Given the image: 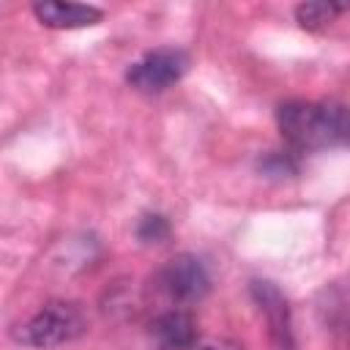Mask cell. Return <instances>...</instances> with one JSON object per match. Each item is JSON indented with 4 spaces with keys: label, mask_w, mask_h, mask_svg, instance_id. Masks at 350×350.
Segmentation results:
<instances>
[{
    "label": "cell",
    "mask_w": 350,
    "mask_h": 350,
    "mask_svg": "<svg viewBox=\"0 0 350 350\" xmlns=\"http://www.w3.org/2000/svg\"><path fill=\"white\" fill-rule=\"evenodd\" d=\"M347 345H350V328H347Z\"/></svg>",
    "instance_id": "12"
},
{
    "label": "cell",
    "mask_w": 350,
    "mask_h": 350,
    "mask_svg": "<svg viewBox=\"0 0 350 350\" xmlns=\"http://www.w3.org/2000/svg\"><path fill=\"white\" fill-rule=\"evenodd\" d=\"M189 52L180 46H159L145 52L137 63L129 66L126 71V82L145 96H156L164 93L167 88H172L175 82H180V77L189 71Z\"/></svg>",
    "instance_id": "3"
},
{
    "label": "cell",
    "mask_w": 350,
    "mask_h": 350,
    "mask_svg": "<svg viewBox=\"0 0 350 350\" xmlns=\"http://www.w3.org/2000/svg\"><path fill=\"white\" fill-rule=\"evenodd\" d=\"M33 14L44 27L52 30H74V27H90L98 25L104 11L85 3H63V0H41L33 3Z\"/></svg>",
    "instance_id": "6"
},
{
    "label": "cell",
    "mask_w": 350,
    "mask_h": 350,
    "mask_svg": "<svg viewBox=\"0 0 350 350\" xmlns=\"http://www.w3.org/2000/svg\"><path fill=\"white\" fill-rule=\"evenodd\" d=\"M137 238L142 243H164L170 238V221L161 213H145L137 221Z\"/></svg>",
    "instance_id": "10"
},
{
    "label": "cell",
    "mask_w": 350,
    "mask_h": 350,
    "mask_svg": "<svg viewBox=\"0 0 350 350\" xmlns=\"http://www.w3.org/2000/svg\"><path fill=\"white\" fill-rule=\"evenodd\" d=\"M257 167L265 175H273V178L293 175V172H298V153L293 148H287V150H271L268 156H262L257 161Z\"/></svg>",
    "instance_id": "9"
},
{
    "label": "cell",
    "mask_w": 350,
    "mask_h": 350,
    "mask_svg": "<svg viewBox=\"0 0 350 350\" xmlns=\"http://www.w3.org/2000/svg\"><path fill=\"white\" fill-rule=\"evenodd\" d=\"M175 350H243V345L230 336H197L189 345L175 347Z\"/></svg>",
    "instance_id": "11"
},
{
    "label": "cell",
    "mask_w": 350,
    "mask_h": 350,
    "mask_svg": "<svg viewBox=\"0 0 350 350\" xmlns=\"http://www.w3.org/2000/svg\"><path fill=\"white\" fill-rule=\"evenodd\" d=\"M156 290L175 304L202 301L211 290V273L205 262L194 254H175L153 273Z\"/></svg>",
    "instance_id": "4"
},
{
    "label": "cell",
    "mask_w": 350,
    "mask_h": 350,
    "mask_svg": "<svg viewBox=\"0 0 350 350\" xmlns=\"http://www.w3.org/2000/svg\"><path fill=\"white\" fill-rule=\"evenodd\" d=\"M257 309L262 312L265 323H268V336L273 342L276 350H295V339H293V323H290V306L284 301V295L279 293V287L273 282L265 279H254L249 287Z\"/></svg>",
    "instance_id": "5"
},
{
    "label": "cell",
    "mask_w": 350,
    "mask_h": 350,
    "mask_svg": "<svg viewBox=\"0 0 350 350\" xmlns=\"http://www.w3.org/2000/svg\"><path fill=\"white\" fill-rule=\"evenodd\" d=\"M279 131L295 153L350 145V107L334 101H284L276 109Z\"/></svg>",
    "instance_id": "1"
},
{
    "label": "cell",
    "mask_w": 350,
    "mask_h": 350,
    "mask_svg": "<svg viewBox=\"0 0 350 350\" xmlns=\"http://www.w3.org/2000/svg\"><path fill=\"white\" fill-rule=\"evenodd\" d=\"M350 8V3H331V0H312V3H301L295 8V19L304 30H323L325 25H331L339 14H345Z\"/></svg>",
    "instance_id": "8"
},
{
    "label": "cell",
    "mask_w": 350,
    "mask_h": 350,
    "mask_svg": "<svg viewBox=\"0 0 350 350\" xmlns=\"http://www.w3.org/2000/svg\"><path fill=\"white\" fill-rule=\"evenodd\" d=\"M150 336L156 339V350H175V347H183L191 339H197L200 331H197V323H194L191 312H186V309H167V312L153 317Z\"/></svg>",
    "instance_id": "7"
},
{
    "label": "cell",
    "mask_w": 350,
    "mask_h": 350,
    "mask_svg": "<svg viewBox=\"0 0 350 350\" xmlns=\"http://www.w3.org/2000/svg\"><path fill=\"white\" fill-rule=\"evenodd\" d=\"M85 331H88V317L79 304L49 301L27 323L14 328V339L36 350H52L79 339Z\"/></svg>",
    "instance_id": "2"
}]
</instances>
